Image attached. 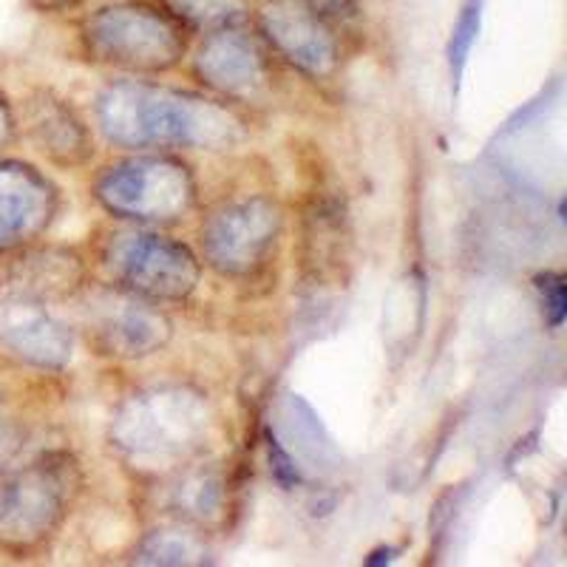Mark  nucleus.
Wrapping results in <instances>:
<instances>
[{"mask_svg":"<svg viewBox=\"0 0 567 567\" xmlns=\"http://www.w3.org/2000/svg\"><path fill=\"white\" fill-rule=\"evenodd\" d=\"M176 3L187 14H205V9H225L230 0H176Z\"/></svg>","mask_w":567,"mask_h":567,"instance_id":"nucleus-4","label":"nucleus"},{"mask_svg":"<svg viewBox=\"0 0 567 567\" xmlns=\"http://www.w3.org/2000/svg\"><path fill=\"white\" fill-rule=\"evenodd\" d=\"M389 559H392V550H378L372 559H367V565H381V561H389Z\"/></svg>","mask_w":567,"mask_h":567,"instance_id":"nucleus-5","label":"nucleus"},{"mask_svg":"<svg viewBox=\"0 0 567 567\" xmlns=\"http://www.w3.org/2000/svg\"><path fill=\"white\" fill-rule=\"evenodd\" d=\"M539 290L542 296H545V312H548L550 327H559V323L565 321V312H567L565 278L561 276L539 278Z\"/></svg>","mask_w":567,"mask_h":567,"instance_id":"nucleus-2","label":"nucleus"},{"mask_svg":"<svg viewBox=\"0 0 567 567\" xmlns=\"http://www.w3.org/2000/svg\"><path fill=\"white\" fill-rule=\"evenodd\" d=\"M483 3L485 0H463V7H460L457 23L452 29V43H449V63H452L454 85L463 78L471 49L477 43L480 27H483Z\"/></svg>","mask_w":567,"mask_h":567,"instance_id":"nucleus-1","label":"nucleus"},{"mask_svg":"<svg viewBox=\"0 0 567 567\" xmlns=\"http://www.w3.org/2000/svg\"><path fill=\"white\" fill-rule=\"evenodd\" d=\"M267 452H270V463H272V477L278 480L281 485H298L301 483V474L292 465L290 454L284 452L281 443H278L272 434H267Z\"/></svg>","mask_w":567,"mask_h":567,"instance_id":"nucleus-3","label":"nucleus"}]
</instances>
